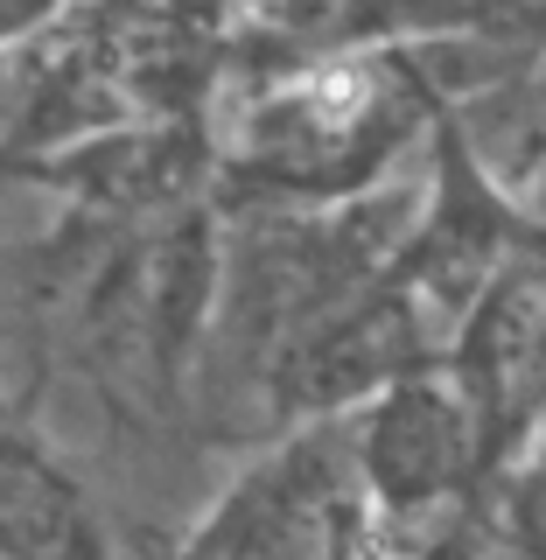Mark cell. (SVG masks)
<instances>
[{
  "mask_svg": "<svg viewBox=\"0 0 546 560\" xmlns=\"http://www.w3.org/2000/svg\"><path fill=\"white\" fill-rule=\"evenodd\" d=\"M420 210H414V232L407 253H399V280L420 302V315L434 323V337H455L477 294L498 280L512 259H525L533 245H546V210H533L512 183H498L490 162L477 154V140L463 133V119L442 105V119L420 140Z\"/></svg>",
  "mask_w": 546,
  "mask_h": 560,
  "instance_id": "3957f363",
  "label": "cell"
},
{
  "mask_svg": "<svg viewBox=\"0 0 546 560\" xmlns=\"http://www.w3.org/2000/svg\"><path fill=\"white\" fill-rule=\"evenodd\" d=\"M442 35H477L519 57H546V0H442Z\"/></svg>",
  "mask_w": 546,
  "mask_h": 560,
  "instance_id": "52a82bcc",
  "label": "cell"
},
{
  "mask_svg": "<svg viewBox=\"0 0 546 560\" xmlns=\"http://www.w3.org/2000/svg\"><path fill=\"white\" fill-rule=\"evenodd\" d=\"M0 553H28V560L113 553L98 498L22 413L0 420Z\"/></svg>",
  "mask_w": 546,
  "mask_h": 560,
  "instance_id": "5b68a950",
  "label": "cell"
},
{
  "mask_svg": "<svg viewBox=\"0 0 546 560\" xmlns=\"http://www.w3.org/2000/svg\"><path fill=\"white\" fill-rule=\"evenodd\" d=\"M442 358V337L420 315L399 273H379L372 288L344 294L337 308H323L309 329H294L253 372V393L280 428L288 420H323V413H350L393 385L399 372Z\"/></svg>",
  "mask_w": 546,
  "mask_h": 560,
  "instance_id": "277c9868",
  "label": "cell"
},
{
  "mask_svg": "<svg viewBox=\"0 0 546 560\" xmlns=\"http://www.w3.org/2000/svg\"><path fill=\"white\" fill-rule=\"evenodd\" d=\"M442 105H455L449 35H379L309 57H245L210 105L218 203L358 197L407 168Z\"/></svg>",
  "mask_w": 546,
  "mask_h": 560,
  "instance_id": "6da1fadb",
  "label": "cell"
},
{
  "mask_svg": "<svg viewBox=\"0 0 546 560\" xmlns=\"http://www.w3.org/2000/svg\"><path fill=\"white\" fill-rule=\"evenodd\" d=\"M0 189H8V183H0ZM8 413H22V399H8V385H0V420H8Z\"/></svg>",
  "mask_w": 546,
  "mask_h": 560,
  "instance_id": "9c48e42d",
  "label": "cell"
},
{
  "mask_svg": "<svg viewBox=\"0 0 546 560\" xmlns=\"http://www.w3.org/2000/svg\"><path fill=\"white\" fill-rule=\"evenodd\" d=\"M490 518H498V539L512 553H546V420L504 463L498 490H490Z\"/></svg>",
  "mask_w": 546,
  "mask_h": 560,
  "instance_id": "8992f818",
  "label": "cell"
},
{
  "mask_svg": "<svg viewBox=\"0 0 546 560\" xmlns=\"http://www.w3.org/2000/svg\"><path fill=\"white\" fill-rule=\"evenodd\" d=\"M183 553L218 560H344L379 553V504L364 490L350 420H288L267 455L218 490V504L183 533Z\"/></svg>",
  "mask_w": 546,
  "mask_h": 560,
  "instance_id": "7a4b0ae2",
  "label": "cell"
},
{
  "mask_svg": "<svg viewBox=\"0 0 546 560\" xmlns=\"http://www.w3.org/2000/svg\"><path fill=\"white\" fill-rule=\"evenodd\" d=\"M63 8H70V0H0V57H8V49H22L28 35H43Z\"/></svg>",
  "mask_w": 546,
  "mask_h": 560,
  "instance_id": "ba28073f",
  "label": "cell"
}]
</instances>
